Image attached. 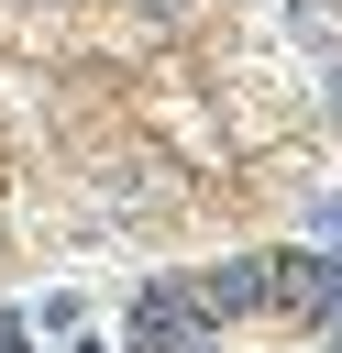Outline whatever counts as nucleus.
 Here are the masks:
<instances>
[{"instance_id": "nucleus-7", "label": "nucleus", "mask_w": 342, "mask_h": 353, "mask_svg": "<svg viewBox=\"0 0 342 353\" xmlns=\"http://www.w3.org/2000/svg\"><path fill=\"white\" fill-rule=\"evenodd\" d=\"M320 66H331V77H320V88H331V132H342V44H331Z\"/></svg>"}, {"instance_id": "nucleus-1", "label": "nucleus", "mask_w": 342, "mask_h": 353, "mask_svg": "<svg viewBox=\"0 0 342 353\" xmlns=\"http://www.w3.org/2000/svg\"><path fill=\"white\" fill-rule=\"evenodd\" d=\"M331 298H342V243H287V254H265V309H287V320L320 331Z\"/></svg>"}, {"instance_id": "nucleus-4", "label": "nucleus", "mask_w": 342, "mask_h": 353, "mask_svg": "<svg viewBox=\"0 0 342 353\" xmlns=\"http://www.w3.org/2000/svg\"><path fill=\"white\" fill-rule=\"evenodd\" d=\"M22 320H33L44 342H66V331H88V298H77V287H55V298H44V309H22Z\"/></svg>"}, {"instance_id": "nucleus-2", "label": "nucleus", "mask_w": 342, "mask_h": 353, "mask_svg": "<svg viewBox=\"0 0 342 353\" xmlns=\"http://www.w3.org/2000/svg\"><path fill=\"white\" fill-rule=\"evenodd\" d=\"M188 287H199V309L232 331V320H254V309H265V254H221V265H199Z\"/></svg>"}, {"instance_id": "nucleus-6", "label": "nucleus", "mask_w": 342, "mask_h": 353, "mask_svg": "<svg viewBox=\"0 0 342 353\" xmlns=\"http://www.w3.org/2000/svg\"><path fill=\"white\" fill-rule=\"evenodd\" d=\"M0 353H33V320L22 309H0Z\"/></svg>"}, {"instance_id": "nucleus-9", "label": "nucleus", "mask_w": 342, "mask_h": 353, "mask_svg": "<svg viewBox=\"0 0 342 353\" xmlns=\"http://www.w3.org/2000/svg\"><path fill=\"white\" fill-rule=\"evenodd\" d=\"M66 353H110V342H88V331H66Z\"/></svg>"}, {"instance_id": "nucleus-5", "label": "nucleus", "mask_w": 342, "mask_h": 353, "mask_svg": "<svg viewBox=\"0 0 342 353\" xmlns=\"http://www.w3.org/2000/svg\"><path fill=\"white\" fill-rule=\"evenodd\" d=\"M309 243H342V199H331V188L309 199Z\"/></svg>"}, {"instance_id": "nucleus-3", "label": "nucleus", "mask_w": 342, "mask_h": 353, "mask_svg": "<svg viewBox=\"0 0 342 353\" xmlns=\"http://www.w3.org/2000/svg\"><path fill=\"white\" fill-rule=\"evenodd\" d=\"M121 353H232V331H121Z\"/></svg>"}, {"instance_id": "nucleus-8", "label": "nucleus", "mask_w": 342, "mask_h": 353, "mask_svg": "<svg viewBox=\"0 0 342 353\" xmlns=\"http://www.w3.org/2000/svg\"><path fill=\"white\" fill-rule=\"evenodd\" d=\"M320 353H342V298H331V309H320Z\"/></svg>"}]
</instances>
